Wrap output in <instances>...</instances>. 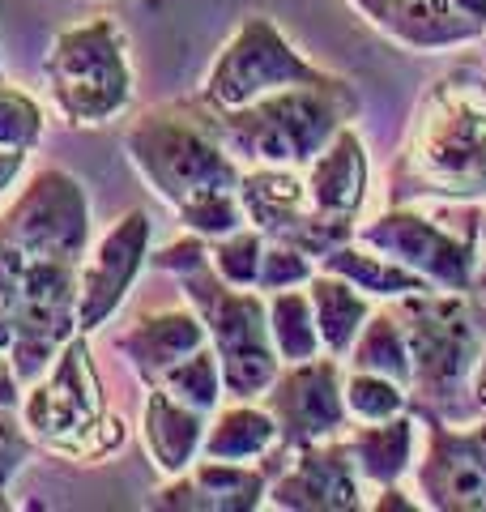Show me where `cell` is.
<instances>
[{
	"instance_id": "1",
	"label": "cell",
	"mask_w": 486,
	"mask_h": 512,
	"mask_svg": "<svg viewBox=\"0 0 486 512\" xmlns=\"http://www.w3.org/2000/svg\"><path fill=\"white\" fill-rule=\"evenodd\" d=\"M90 252V197L64 167H43L0 210V355L35 384L77 333V282Z\"/></svg>"
},
{
	"instance_id": "2",
	"label": "cell",
	"mask_w": 486,
	"mask_h": 512,
	"mask_svg": "<svg viewBox=\"0 0 486 512\" xmlns=\"http://www.w3.org/2000/svg\"><path fill=\"white\" fill-rule=\"evenodd\" d=\"M486 201V73L457 64L423 90L393 163V205Z\"/></svg>"
},
{
	"instance_id": "3",
	"label": "cell",
	"mask_w": 486,
	"mask_h": 512,
	"mask_svg": "<svg viewBox=\"0 0 486 512\" xmlns=\"http://www.w3.org/2000/svg\"><path fill=\"white\" fill-rule=\"evenodd\" d=\"M410 346V414L469 419V380L486 346V308L474 291H414L388 299Z\"/></svg>"
},
{
	"instance_id": "4",
	"label": "cell",
	"mask_w": 486,
	"mask_h": 512,
	"mask_svg": "<svg viewBox=\"0 0 486 512\" xmlns=\"http://www.w3.org/2000/svg\"><path fill=\"white\" fill-rule=\"evenodd\" d=\"M363 111L346 77L286 86L235 111H209L222 146L239 167H307Z\"/></svg>"
},
{
	"instance_id": "5",
	"label": "cell",
	"mask_w": 486,
	"mask_h": 512,
	"mask_svg": "<svg viewBox=\"0 0 486 512\" xmlns=\"http://www.w3.org/2000/svg\"><path fill=\"white\" fill-rule=\"evenodd\" d=\"M18 414L39 448L69 457L77 466H103L128 440V423L107 410L103 380L90 355V333H73L52 367L35 384H26Z\"/></svg>"
},
{
	"instance_id": "6",
	"label": "cell",
	"mask_w": 486,
	"mask_h": 512,
	"mask_svg": "<svg viewBox=\"0 0 486 512\" xmlns=\"http://www.w3.org/2000/svg\"><path fill=\"white\" fill-rule=\"evenodd\" d=\"M124 154L141 180L154 188V197L167 201L171 210H180L201 192L239 188L243 175L235 154L222 146L214 116L201 99L141 111L124 133Z\"/></svg>"
},
{
	"instance_id": "7",
	"label": "cell",
	"mask_w": 486,
	"mask_h": 512,
	"mask_svg": "<svg viewBox=\"0 0 486 512\" xmlns=\"http://www.w3.org/2000/svg\"><path fill=\"white\" fill-rule=\"evenodd\" d=\"M188 308L201 316L209 346L222 367V389L231 402H261L282 372V359L269 338V303L256 286H231L214 261L192 265L180 274Z\"/></svg>"
},
{
	"instance_id": "8",
	"label": "cell",
	"mask_w": 486,
	"mask_h": 512,
	"mask_svg": "<svg viewBox=\"0 0 486 512\" xmlns=\"http://www.w3.org/2000/svg\"><path fill=\"white\" fill-rule=\"evenodd\" d=\"M43 77L56 111L77 128H103L133 103L128 43L111 18L64 26L43 56Z\"/></svg>"
},
{
	"instance_id": "9",
	"label": "cell",
	"mask_w": 486,
	"mask_h": 512,
	"mask_svg": "<svg viewBox=\"0 0 486 512\" xmlns=\"http://www.w3.org/2000/svg\"><path fill=\"white\" fill-rule=\"evenodd\" d=\"M329 77L333 73L307 60L299 47L273 26V18L248 13V18L235 26V35L222 43L214 64H209L197 99L209 111H235V107L265 99L273 90L312 86V82H329Z\"/></svg>"
},
{
	"instance_id": "10",
	"label": "cell",
	"mask_w": 486,
	"mask_h": 512,
	"mask_svg": "<svg viewBox=\"0 0 486 512\" xmlns=\"http://www.w3.org/2000/svg\"><path fill=\"white\" fill-rule=\"evenodd\" d=\"M354 239L384 256H393L397 265L414 269L418 278H427L440 291H469L478 274V214L461 218V227L452 218H435L418 205H388L380 218L359 222Z\"/></svg>"
},
{
	"instance_id": "11",
	"label": "cell",
	"mask_w": 486,
	"mask_h": 512,
	"mask_svg": "<svg viewBox=\"0 0 486 512\" xmlns=\"http://www.w3.org/2000/svg\"><path fill=\"white\" fill-rule=\"evenodd\" d=\"M239 201H243L248 222L265 239L299 248L312 256V261H320L324 252H333L337 244H346V239H354V227H359V222L324 218L312 210L303 167H243Z\"/></svg>"
},
{
	"instance_id": "12",
	"label": "cell",
	"mask_w": 486,
	"mask_h": 512,
	"mask_svg": "<svg viewBox=\"0 0 486 512\" xmlns=\"http://www.w3.org/2000/svg\"><path fill=\"white\" fill-rule=\"evenodd\" d=\"M342 384H346V367L337 355L282 363L278 380L261 393V406L273 414V423H278V444L295 453V448L342 436L350 427Z\"/></svg>"
},
{
	"instance_id": "13",
	"label": "cell",
	"mask_w": 486,
	"mask_h": 512,
	"mask_svg": "<svg viewBox=\"0 0 486 512\" xmlns=\"http://www.w3.org/2000/svg\"><path fill=\"white\" fill-rule=\"evenodd\" d=\"M423 423V457L414 483L431 512H486V414L474 427H452L440 414H414Z\"/></svg>"
},
{
	"instance_id": "14",
	"label": "cell",
	"mask_w": 486,
	"mask_h": 512,
	"mask_svg": "<svg viewBox=\"0 0 486 512\" xmlns=\"http://www.w3.org/2000/svg\"><path fill=\"white\" fill-rule=\"evenodd\" d=\"M150 214L128 210L116 227H111L99 244L86 252L77 282V333H99L111 316L124 308L133 282L141 278V269L150 265Z\"/></svg>"
},
{
	"instance_id": "15",
	"label": "cell",
	"mask_w": 486,
	"mask_h": 512,
	"mask_svg": "<svg viewBox=\"0 0 486 512\" xmlns=\"http://www.w3.org/2000/svg\"><path fill=\"white\" fill-rule=\"evenodd\" d=\"M265 508L278 512H359L363 500V478L354 470L342 436L295 448L290 461L269 478Z\"/></svg>"
},
{
	"instance_id": "16",
	"label": "cell",
	"mask_w": 486,
	"mask_h": 512,
	"mask_svg": "<svg viewBox=\"0 0 486 512\" xmlns=\"http://www.w3.org/2000/svg\"><path fill=\"white\" fill-rule=\"evenodd\" d=\"M269 474L261 461H214L197 457L184 474L167 478L145 508L154 512H256L265 508Z\"/></svg>"
},
{
	"instance_id": "17",
	"label": "cell",
	"mask_w": 486,
	"mask_h": 512,
	"mask_svg": "<svg viewBox=\"0 0 486 512\" xmlns=\"http://www.w3.org/2000/svg\"><path fill=\"white\" fill-rule=\"evenodd\" d=\"M201 346H209V333L192 308L145 312L116 338V350L124 355V363L133 367V376L145 384V389L158 384L175 363L188 359L192 350H201Z\"/></svg>"
},
{
	"instance_id": "18",
	"label": "cell",
	"mask_w": 486,
	"mask_h": 512,
	"mask_svg": "<svg viewBox=\"0 0 486 512\" xmlns=\"http://www.w3.org/2000/svg\"><path fill=\"white\" fill-rule=\"evenodd\" d=\"M367 180H371V163H367V146L354 124H346L342 133L303 167L307 201H312V210L324 218L359 222L363 201H367Z\"/></svg>"
},
{
	"instance_id": "19",
	"label": "cell",
	"mask_w": 486,
	"mask_h": 512,
	"mask_svg": "<svg viewBox=\"0 0 486 512\" xmlns=\"http://www.w3.org/2000/svg\"><path fill=\"white\" fill-rule=\"evenodd\" d=\"M205 423L209 414L184 406L180 397H171L162 384H150L141 406V444L150 453L158 474H184L192 461L201 457V440H205Z\"/></svg>"
},
{
	"instance_id": "20",
	"label": "cell",
	"mask_w": 486,
	"mask_h": 512,
	"mask_svg": "<svg viewBox=\"0 0 486 512\" xmlns=\"http://www.w3.org/2000/svg\"><path fill=\"white\" fill-rule=\"evenodd\" d=\"M342 444H346V453L363 483L393 487L418 461V419L405 410L384 423H350L342 431Z\"/></svg>"
},
{
	"instance_id": "21",
	"label": "cell",
	"mask_w": 486,
	"mask_h": 512,
	"mask_svg": "<svg viewBox=\"0 0 486 512\" xmlns=\"http://www.w3.org/2000/svg\"><path fill=\"white\" fill-rule=\"evenodd\" d=\"M307 299H312V312H316V329H320V346L324 355H337L346 359L359 329L367 325L376 299L363 295L354 282L329 274V269H316L312 282H307Z\"/></svg>"
},
{
	"instance_id": "22",
	"label": "cell",
	"mask_w": 486,
	"mask_h": 512,
	"mask_svg": "<svg viewBox=\"0 0 486 512\" xmlns=\"http://www.w3.org/2000/svg\"><path fill=\"white\" fill-rule=\"evenodd\" d=\"M278 444V423L261 402H231L218 406L205 423L201 457L214 461H261Z\"/></svg>"
},
{
	"instance_id": "23",
	"label": "cell",
	"mask_w": 486,
	"mask_h": 512,
	"mask_svg": "<svg viewBox=\"0 0 486 512\" xmlns=\"http://www.w3.org/2000/svg\"><path fill=\"white\" fill-rule=\"evenodd\" d=\"M316 269H329V274L354 282L363 295L371 299H401V295H414V291H431L427 278H418L414 269L397 265L393 256H384L376 248L359 244V239H346V244H337L333 252H324Z\"/></svg>"
},
{
	"instance_id": "24",
	"label": "cell",
	"mask_w": 486,
	"mask_h": 512,
	"mask_svg": "<svg viewBox=\"0 0 486 512\" xmlns=\"http://www.w3.org/2000/svg\"><path fill=\"white\" fill-rule=\"evenodd\" d=\"M350 363L354 372H376V376H388L405 384V393H410V346H405V333H401V320L393 316V308H371L367 325L359 329V338H354L350 355L342 359Z\"/></svg>"
},
{
	"instance_id": "25",
	"label": "cell",
	"mask_w": 486,
	"mask_h": 512,
	"mask_svg": "<svg viewBox=\"0 0 486 512\" xmlns=\"http://www.w3.org/2000/svg\"><path fill=\"white\" fill-rule=\"evenodd\" d=\"M265 303H269V338H273V350H278L282 363H303V359L324 355L307 286L273 291V295H265Z\"/></svg>"
},
{
	"instance_id": "26",
	"label": "cell",
	"mask_w": 486,
	"mask_h": 512,
	"mask_svg": "<svg viewBox=\"0 0 486 512\" xmlns=\"http://www.w3.org/2000/svg\"><path fill=\"white\" fill-rule=\"evenodd\" d=\"M158 384H162V389H167L171 397H180L184 406L201 410V414H214V410L222 406V397H226V389H222V367H218L214 346L192 350V355L175 363Z\"/></svg>"
},
{
	"instance_id": "27",
	"label": "cell",
	"mask_w": 486,
	"mask_h": 512,
	"mask_svg": "<svg viewBox=\"0 0 486 512\" xmlns=\"http://www.w3.org/2000/svg\"><path fill=\"white\" fill-rule=\"evenodd\" d=\"M346 410H350V423H384V419H397V414L410 410V393L405 384L376 376V372H346Z\"/></svg>"
},
{
	"instance_id": "28",
	"label": "cell",
	"mask_w": 486,
	"mask_h": 512,
	"mask_svg": "<svg viewBox=\"0 0 486 512\" xmlns=\"http://www.w3.org/2000/svg\"><path fill=\"white\" fill-rule=\"evenodd\" d=\"M43 128H47L43 107L22 86H9L0 77V150L35 154L43 146Z\"/></svg>"
},
{
	"instance_id": "29",
	"label": "cell",
	"mask_w": 486,
	"mask_h": 512,
	"mask_svg": "<svg viewBox=\"0 0 486 512\" xmlns=\"http://www.w3.org/2000/svg\"><path fill=\"white\" fill-rule=\"evenodd\" d=\"M175 218L184 222V231L201 235V239H222L239 227H248V214H243L239 188H222V192H201V197L184 201Z\"/></svg>"
},
{
	"instance_id": "30",
	"label": "cell",
	"mask_w": 486,
	"mask_h": 512,
	"mask_svg": "<svg viewBox=\"0 0 486 512\" xmlns=\"http://www.w3.org/2000/svg\"><path fill=\"white\" fill-rule=\"evenodd\" d=\"M269 239L248 222L222 239H209V261H214L218 274L231 286H256V274H261V256H265Z\"/></svg>"
},
{
	"instance_id": "31",
	"label": "cell",
	"mask_w": 486,
	"mask_h": 512,
	"mask_svg": "<svg viewBox=\"0 0 486 512\" xmlns=\"http://www.w3.org/2000/svg\"><path fill=\"white\" fill-rule=\"evenodd\" d=\"M312 274H316L312 256L290 248V244H278V239H269L265 256H261V274H256V291L273 295V291H286V286H307Z\"/></svg>"
},
{
	"instance_id": "32",
	"label": "cell",
	"mask_w": 486,
	"mask_h": 512,
	"mask_svg": "<svg viewBox=\"0 0 486 512\" xmlns=\"http://www.w3.org/2000/svg\"><path fill=\"white\" fill-rule=\"evenodd\" d=\"M39 453V440L26 431L18 410H0V495H9V483L18 478Z\"/></svg>"
},
{
	"instance_id": "33",
	"label": "cell",
	"mask_w": 486,
	"mask_h": 512,
	"mask_svg": "<svg viewBox=\"0 0 486 512\" xmlns=\"http://www.w3.org/2000/svg\"><path fill=\"white\" fill-rule=\"evenodd\" d=\"M22 393H26V384L18 380V372H13L9 355H0V410H18Z\"/></svg>"
},
{
	"instance_id": "34",
	"label": "cell",
	"mask_w": 486,
	"mask_h": 512,
	"mask_svg": "<svg viewBox=\"0 0 486 512\" xmlns=\"http://www.w3.org/2000/svg\"><path fill=\"white\" fill-rule=\"evenodd\" d=\"M414 512V508H423V500H410V495L401 491V483L393 487H380V500H371V512Z\"/></svg>"
},
{
	"instance_id": "35",
	"label": "cell",
	"mask_w": 486,
	"mask_h": 512,
	"mask_svg": "<svg viewBox=\"0 0 486 512\" xmlns=\"http://www.w3.org/2000/svg\"><path fill=\"white\" fill-rule=\"evenodd\" d=\"M26 158H30V154H22V150H0V197H5V192L22 180Z\"/></svg>"
},
{
	"instance_id": "36",
	"label": "cell",
	"mask_w": 486,
	"mask_h": 512,
	"mask_svg": "<svg viewBox=\"0 0 486 512\" xmlns=\"http://www.w3.org/2000/svg\"><path fill=\"white\" fill-rule=\"evenodd\" d=\"M469 410L486 414V346H482V359L474 367V380H469Z\"/></svg>"
},
{
	"instance_id": "37",
	"label": "cell",
	"mask_w": 486,
	"mask_h": 512,
	"mask_svg": "<svg viewBox=\"0 0 486 512\" xmlns=\"http://www.w3.org/2000/svg\"><path fill=\"white\" fill-rule=\"evenodd\" d=\"M452 5H457L465 18H474V22L486 30V0H452Z\"/></svg>"
},
{
	"instance_id": "38",
	"label": "cell",
	"mask_w": 486,
	"mask_h": 512,
	"mask_svg": "<svg viewBox=\"0 0 486 512\" xmlns=\"http://www.w3.org/2000/svg\"><path fill=\"white\" fill-rule=\"evenodd\" d=\"M469 291H474V299H478L482 308H486V256L478 261V274H474V286H469Z\"/></svg>"
},
{
	"instance_id": "39",
	"label": "cell",
	"mask_w": 486,
	"mask_h": 512,
	"mask_svg": "<svg viewBox=\"0 0 486 512\" xmlns=\"http://www.w3.org/2000/svg\"><path fill=\"white\" fill-rule=\"evenodd\" d=\"M13 508V500H9V495H0V512H9Z\"/></svg>"
},
{
	"instance_id": "40",
	"label": "cell",
	"mask_w": 486,
	"mask_h": 512,
	"mask_svg": "<svg viewBox=\"0 0 486 512\" xmlns=\"http://www.w3.org/2000/svg\"><path fill=\"white\" fill-rule=\"evenodd\" d=\"M0 77H5V73H0Z\"/></svg>"
}]
</instances>
